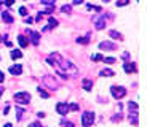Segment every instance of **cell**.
<instances>
[{
	"mask_svg": "<svg viewBox=\"0 0 147 127\" xmlns=\"http://www.w3.org/2000/svg\"><path fill=\"white\" fill-rule=\"evenodd\" d=\"M109 33H110V37H112V38H117V40H123V38H122V33H120V32H117V30H110Z\"/></svg>",
	"mask_w": 147,
	"mask_h": 127,
	"instance_id": "17",
	"label": "cell"
},
{
	"mask_svg": "<svg viewBox=\"0 0 147 127\" xmlns=\"http://www.w3.org/2000/svg\"><path fill=\"white\" fill-rule=\"evenodd\" d=\"M128 108H130V110H133V111H138V103L130 102V103H128Z\"/></svg>",
	"mask_w": 147,
	"mask_h": 127,
	"instance_id": "25",
	"label": "cell"
},
{
	"mask_svg": "<svg viewBox=\"0 0 147 127\" xmlns=\"http://www.w3.org/2000/svg\"><path fill=\"white\" fill-rule=\"evenodd\" d=\"M15 100H16L18 103H21V105H27L29 100H30V94L29 92H16L15 94Z\"/></svg>",
	"mask_w": 147,
	"mask_h": 127,
	"instance_id": "4",
	"label": "cell"
},
{
	"mask_svg": "<svg viewBox=\"0 0 147 127\" xmlns=\"http://www.w3.org/2000/svg\"><path fill=\"white\" fill-rule=\"evenodd\" d=\"M69 110L77 111V110H78V105H77V103H70V105H69Z\"/></svg>",
	"mask_w": 147,
	"mask_h": 127,
	"instance_id": "30",
	"label": "cell"
},
{
	"mask_svg": "<svg viewBox=\"0 0 147 127\" xmlns=\"http://www.w3.org/2000/svg\"><path fill=\"white\" fill-rule=\"evenodd\" d=\"M77 43L88 45V43H90V37H80V38H77Z\"/></svg>",
	"mask_w": 147,
	"mask_h": 127,
	"instance_id": "18",
	"label": "cell"
},
{
	"mask_svg": "<svg viewBox=\"0 0 147 127\" xmlns=\"http://www.w3.org/2000/svg\"><path fill=\"white\" fill-rule=\"evenodd\" d=\"M123 68H125L126 73H134V71H136V65L133 62H125V64H123Z\"/></svg>",
	"mask_w": 147,
	"mask_h": 127,
	"instance_id": "9",
	"label": "cell"
},
{
	"mask_svg": "<svg viewBox=\"0 0 147 127\" xmlns=\"http://www.w3.org/2000/svg\"><path fill=\"white\" fill-rule=\"evenodd\" d=\"M102 62H104V64H114L115 59H114V57H102Z\"/></svg>",
	"mask_w": 147,
	"mask_h": 127,
	"instance_id": "27",
	"label": "cell"
},
{
	"mask_svg": "<svg viewBox=\"0 0 147 127\" xmlns=\"http://www.w3.org/2000/svg\"><path fill=\"white\" fill-rule=\"evenodd\" d=\"M2 19H3L7 24H11L13 21H15V19H13V16L10 14L8 11H2Z\"/></svg>",
	"mask_w": 147,
	"mask_h": 127,
	"instance_id": "13",
	"label": "cell"
},
{
	"mask_svg": "<svg viewBox=\"0 0 147 127\" xmlns=\"http://www.w3.org/2000/svg\"><path fill=\"white\" fill-rule=\"evenodd\" d=\"M26 33H27L29 37H30V41H32V45H38V41H40V33L38 32H34V30H30V29H27L26 30Z\"/></svg>",
	"mask_w": 147,
	"mask_h": 127,
	"instance_id": "7",
	"label": "cell"
},
{
	"mask_svg": "<svg viewBox=\"0 0 147 127\" xmlns=\"http://www.w3.org/2000/svg\"><path fill=\"white\" fill-rule=\"evenodd\" d=\"M2 94H3V87H0V97H2Z\"/></svg>",
	"mask_w": 147,
	"mask_h": 127,
	"instance_id": "38",
	"label": "cell"
},
{
	"mask_svg": "<svg viewBox=\"0 0 147 127\" xmlns=\"http://www.w3.org/2000/svg\"><path fill=\"white\" fill-rule=\"evenodd\" d=\"M0 40H2V37H0Z\"/></svg>",
	"mask_w": 147,
	"mask_h": 127,
	"instance_id": "41",
	"label": "cell"
},
{
	"mask_svg": "<svg viewBox=\"0 0 147 127\" xmlns=\"http://www.w3.org/2000/svg\"><path fill=\"white\" fill-rule=\"evenodd\" d=\"M3 79H5V75H3V73H2V71H0V83H2Z\"/></svg>",
	"mask_w": 147,
	"mask_h": 127,
	"instance_id": "37",
	"label": "cell"
},
{
	"mask_svg": "<svg viewBox=\"0 0 147 127\" xmlns=\"http://www.w3.org/2000/svg\"><path fill=\"white\" fill-rule=\"evenodd\" d=\"M99 48H101V49H115L117 45L110 43V41H101V43H99Z\"/></svg>",
	"mask_w": 147,
	"mask_h": 127,
	"instance_id": "10",
	"label": "cell"
},
{
	"mask_svg": "<svg viewBox=\"0 0 147 127\" xmlns=\"http://www.w3.org/2000/svg\"><path fill=\"white\" fill-rule=\"evenodd\" d=\"M3 3L7 5V7H11V5L15 3V0H3Z\"/></svg>",
	"mask_w": 147,
	"mask_h": 127,
	"instance_id": "32",
	"label": "cell"
},
{
	"mask_svg": "<svg viewBox=\"0 0 147 127\" xmlns=\"http://www.w3.org/2000/svg\"><path fill=\"white\" fill-rule=\"evenodd\" d=\"M43 83H45L50 89H58V87H59V83H58L51 75H45V76H43Z\"/></svg>",
	"mask_w": 147,
	"mask_h": 127,
	"instance_id": "6",
	"label": "cell"
},
{
	"mask_svg": "<svg viewBox=\"0 0 147 127\" xmlns=\"http://www.w3.org/2000/svg\"><path fill=\"white\" fill-rule=\"evenodd\" d=\"M62 126H66V127H74V124L70 122V121H66V119H64V121H62Z\"/></svg>",
	"mask_w": 147,
	"mask_h": 127,
	"instance_id": "31",
	"label": "cell"
},
{
	"mask_svg": "<svg viewBox=\"0 0 147 127\" xmlns=\"http://www.w3.org/2000/svg\"><path fill=\"white\" fill-rule=\"evenodd\" d=\"M82 87L85 89V91H91V87H93V83H91V79L83 78V79H82Z\"/></svg>",
	"mask_w": 147,
	"mask_h": 127,
	"instance_id": "12",
	"label": "cell"
},
{
	"mask_svg": "<svg viewBox=\"0 0 147 127\" xmlns=\"http://www.w3.org/2000/svg\"><path fill=\"white\" fill-rule=\"evenodd\" d=\"M91 21H93L94 27L98 29V30H101V29L106 27V19H104V13H99V14L93 16V18H91Z\"/></svg>",
	"mask_w": 147,
	"mask_h": 127,
	"instance_id": "2",
	"label": "cell"
},
{
	"mask_svg": "<svg viewBox=\"0 0 147 127\" xmlns=\"http://www.w3.org/2000/svg\"><path fill=\"white\" fill-rule=\"evenodd\" d=\"M38 94H40V97H43V99H48V97H50L48 92L43 91V89H40V87H38Z\"/></svg>",
	"mask_w": 147,
	"mask_h": 127,
	"instance_id": "23",
	"label": "cell"
},
{
	"mask_svg": "<svg viewBox=\"0 0 147 127\" xmlns=\"http://www.w3.org/2000/svg\"><path fill=\"white\" fill-rule=\"evenodd\" d=\"M16 113H18V121H21V119H23V116L26 115L24 110H23V108H19V107H16Z\"/></svg>",
	"mask_w": 147,
	"mask_h": 127,
	"instance_id": "21",
	"label": "cell"
},
{
	"mask_svg": "<svg viewBox=\"0 0 147 127\" xmlns=\"http://www.w3.org/2000/svg\"><path fill=\"white\" fill-rule=\"evenodd\" d=\"M48 24H50V26H51V27H56V26H58V19H54V18H50V19H48Z\"/></svg>",
	"mask_w": 147,
	"mask_h": 127,
	"instance_id": "24",
	"label": "cell"
},
{
	"mask_svg": "<svg viewBox=\"0 0 147 127\" xmlns=\"http://www.w3.org/2000/svg\"><path fill=\"white\" fill-rule=\"evenodd\" d=\"M56 111L58 113H59V115H67V113H69V105H67V103H62V102H59L56 105Z\"/></svg>",
	"mask_w": 147,
	"mask_h": 127,
	"instance_id": "8",
	"label": "cell"
},
{
	"mask_svg": "<svg viewBox=\"0 0 147 127\" xmlns=\"http://www.w3.org/2000/svg\"><path fill=\"white\" fill-rule=\"evenodd\" d=\"M11 57H13V59H19V57H23V52L18 51V49H13V51H11Z\"/></svg>",
	"mask_w": 147,
	"mask_h": 127,
	"instance_id": "20",
	"label": "cell"
},
{
	"mask_svg": "<svg viewBox=\"0 0 147 127\" xmlns=\"http://www.w3.org/2000/svg\"><path fill=\"white\" fill-rule=\"evenodd\" d=\"M18 41H19L21 48H26V46H27V43H29V40L26 38L24 35H19V37H18Z\"/></svg>",
	"mask_w": 147,
	"mask_h": 127,
	"instance_id": "16",
	"label": "cell"
},
{
	"mask_svg": "<svg viewBox=\"0 0 147 127\" xmlns=\"http://www.w3.org/2000/svg\"><path fill=\"white\" fill-rule=\"evenodd\" d=\"M83 0H74V5H82Z\"/></svg>",
	"mask_w": 147,
	"mask_h": 127,
	"instance_id": "35",
	"label": "cell"
},
{
	"mask_svg": "<svg viewBox=\"0 0 147 127\" xmlns=\"http://www.w3.org/2000/svg\"><path fill=\"white\" fill-rule=\"evenodd\" d=\"M30 127H43L40 122H34V124H30Z\"/></svg>",
	"mask_w": 147,
	"mask_h": 127,
	"instance_id": "34",
	"label": "cell"
},
{
	"mask_svg": "<svg viewBox=\"0 0 147 127\" xmlns=\"http://www.w3.org/2000/svg\"><path fill=\"white\" fill-rule=\"evenodd\" d=\"M8 111H10V107H5V110H3V115H8Z\"/></svg>",
	"mask_w": 147,
	"mask_h": 127,
	"instance_id": "36",
	"label": "cell"
},
{
	"mask_svg": "<svg viewBox=\"0 0 147 127\" xmlns=\"http://www.w3.org/2000/svg\"><path fill=\"white\" fill-rule=\"evenodd\" d=\"M93 122H94V113H91V111H85V113L82 115V126L83 127H90Z\"/></svg>",
	"mask_w": 147,
	"mask_h": 127,
	"instance_id": "5",
	"label": "cell"
},
{
	"mask_svg": "<svg viewBox=\"0 0 147 127\" xmlns=\"http://www.w3.org/2000/svg\"><path fill=\"white\" fill-rule=\"evenodd\" d=\"M54 2H56V0H42V3L43 5H50V7H53Z\"/></svg>",
	"mask_w": 147,
	"mask_h": 127,
	"instance_id": "29",
	"label": "cell"
},
{
	"mask_svg": "<svg viewBox=\"0 0 147 127\" xmlns=\"http://www.w3.org/2000/svg\"><path fill=\"white\" fill-rule=\"evenodd\" d=\"M19 14H21V16H26V14H27V11H26V8H24V7L19 8Z\"/></svg>",
	"mask_w": 147,
	"mask_h": 127,
	"instance_id": "33",
	"label": "cell"
},
{
	"mask_svg": "<svg viewBox=\"0 0 147 127\" xmlns=\"http://www.w3.org/2000/svg\"><path fill=\"white\" fill-rule=\"evenodd\" d=\"M130 0H117V7H123V5H128Z\"/></svg>",
	"mask_w": 147,
	"mask_h": 127,
	"instance_id": "28",
	"label": "cell"
},
{
	"mask_svg": "<svg viewBox=\"0 0 147 127\" xmlns=\"http://www.w3.org/2000/svg\"><path fill=\"white\" fill-rule=\"evenodd\" d=\"M86 8H88L90 11H98V13H101V7H96V5L88 3V5H86Z\"/></svg>",
	"mask_w": 147,
	"mask_h": 127,
	"instance_id": "19",
	"label": "cell"
},
{
	"mask_svg": "<svg viewBox=\"0 0 147 127\" xmlns=\"http://www.w3.org/2000/svg\"><path fill=\"white\" fill-rule=\"evenodd\" d=\"M104 2H106V3H107V2H110V0H104Z\"/></svg>",
	"mask_w": 147,
	"mask_h": 127,
	"instance_id": "40",
	"label": "cell"
},
{
	"mask_svg": "<svg viewBox=\"0 0 147 127\" xmlns=\"http://www.w3.org/2000/svg\"><path fill=\"white\" fill-rule=\"evenodd\" d=\"M110 94H112V97H114V99H122V97H125V95H126V89H125V87L123 86H114L112 87V89H110Z\"/></svg>",
	"mask_w": 147,
	"mask_h": 127,
	"instance_id": "3",
	"label": "cell"
},
{
	"mask_svg": "<svg viewBox=\"0 0 147 127\" xmlns=\"http://www.w3.org/2000/svg\"><path fill=\"white\" fill-rule=\"evenodd\" d=\"M10 73H11V75H21V73H23V67H21L19 64H18V65H11V67H10Z\"/></svg>",
	"mask_w": 147,
	"mask_h": 127,
	"instance_id": "11",
	"label": "cell"
},
{
	"mask_svg": "<svg viewBox=\"0 0 147 127\" xmlns=\"http://www.w3.org/2000/svg\"><path fill=\"white\" fill-rule=\"evenodd\" d=\"M128 119L131 121V124H133V126H138V111H133V113L128 116Z\"/></svg>",
	"mask_w": 147,
	"mask_h": 127,
	"instance_id": "14",
	"label": "cell"
},
{
	"mask_svg": "<svg viewBox=\"0 0 147 127\" xmlns=\"http://www.w3.org/2000/svg\"><path fill=\"white\" fill-rule=\"evenodd\" d=\"M61 11L62 13H70L72 11V7H70V5H64V7L61 8Z\"/></svg>",
	"mask_w": 147,
	"mask_h": 127,
	"instance_id": "26",
	"label": "cell"
},
{
	"mask_svg": "<svg viewBox=\"0 0 147 127\" xmlns=\"http://www.w3.org/2000/svg\"><path fill=\"white\" fill-rule=\"evenodd\" d=\"M102 57H104V56H101V54H93L91 56V60H93V62H99V60H102Z\"/></svg>",
	"mask_w": 147,
	"mask_h": 127,
	"instance_id": "22",
	"label": "cell"
},
{
	"mask_svg": "<svg viewBox=\"0 0 147 127\" xmlns=\"http://www.w3.org/2000/svg\"><path fill=\"white\" fill-rule=\"evenodd\" d=\"M3 127H13V126H11V124H5Z\"/></svg>",
	"mask_w": 147,
	"mask_h": 127,
	"instance_id": "39",
	"label": "cell"
},
{
	"mask_svg": "<svg viewBox=\"0 0 147 127\" xmlns=\"http://www.w3.org/2000/svg\"><path fill=\"white\" fill-rule=\"evenodd\" d=\"M59 64H61V67H62V71L70 73V75H78V68L75 67V64H72L70 60L61 59V60H59Z\"/></svg>",
	"mask_w": 147,
	"mask_h": 127,
	"instance_id": "1",
	"label": "cell"
},
{
	"mask_svg": "<svg viewBox=\"0 0 147 127\" xmlns=\"http://www.w3.org/2000/svg\"><path fill=\"white\" fill-rule=\"evenodd\" d=\"M99 75H101V76H106V78H110V76H114L115 73H114L112 70H109V68H104V70L99 71Z\"/></svg>",
	"mask_w": 147,
	"mask_h": 127,
	"instance_id": "15",
	"label": "cell"
}]
</instances>
